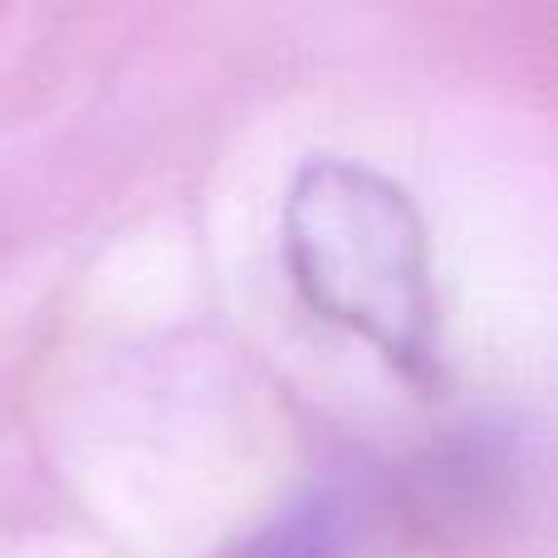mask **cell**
Here are the masks:
<instances>
[{
    "label": "cell",
    "instance_id": "cell-1",
    "mask_svg": "<svg viewBox=\"0 0 558 558\" xmlns=\"http://www.w3.org/2000/svg\"><path fill=\"white\" fill-rule=\"evenodd\" d=\"M284 265L318 318L373 343L412 383L436 377L432 245L402 186L338 157L308 162L284 202Z\"/></svg>",
    "mask_w": 558,
    "mask_h": 558
},
{
    "label": "cell",
    "instance_id": "cell-2",
    "mask_svg": "<svg viewBox=\"0 0 558 558\" xmlns=\"http://www.w3.org/2000/svg\"><path fill=\"white\" fill-rule=\"evenodd\" d=\"M343 549H348V500L333 490H318L308 500L289 505L275 524H265L231 558H343Z\"/></svg>",
    "mask_w": 558,
    "mask_h": 558
}]
</instances>
